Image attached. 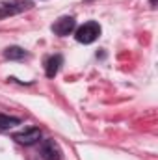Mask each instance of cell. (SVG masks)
<instances>
[{"mask_svg": "<svg viewBox=\"0 0 158 160\" xmlns=\"http://www.w3.org/2000/svg\"><path fill=\"white\" fill-rule=\"evenodd\" d=\"M99 36H101V24L95 22V21H89V22L82 24L80 28H77V34H75L77 41L84 43V45H89V43L97 41Z\"/></svg>", "mask_w": 158, "mask_h": 160, "instance_id": "cell-1", "label": "cell"}, {"mask_svg": "<svg viewBox=\"0 0 158 160\" xmlns=\"http://www.w3.org/2000/svg\"><path fill=\"white\" fill-rule=\"evenodd\" d=\"M13 140L22 143V145H34L36 142L41 140V130L36 127H30V128H24L21 132H15L13 134Z\"/></svg>", "mask_w": 158, "mask_h": 160, "instance_id": "cell-2", "label": "cell"}, {"mask_svg": "<svg viewBox=\"0 0 158 160\" xmlns=\"http://www.w3.org/2000/svg\"><path fill=\"white\" fill-rule=\"evenodd\" d=\"M75 26H77L75 17H60V19L52 24V32H54L56 36H60V38H65V36H69V34L75 30Z\"/></svg>", "mask_w": 158, "mask_h": 160, "instance_id": "cell-3", "label": "cell"}, {"mask_svg": "<svg viewBox=\"0 0 158 160\" xmlns=\"http://www.w3.org/2000/svg\"><path fill=\"white\" fill-rule=\"evenodd\" d=\"M41 158L43 160H60L62 158V149L54 140H45L41 143Z\"/></svg>", "mask_w": 158, "mask_h": 160, "instance_id": "cell-4", "label": "cell"}, {"mask_svg": "<svg viewBox=\"0 0 158 160\" xmlns=\"http://www.w3.org/2000/svg\"><path fill=\"white\" fill-rule=\"evenodd\" d=\"M62 63H63V58H62L60 54L50 56V58L47 60V63H45V73H47V77H48V78H54V77L58 75Z\"/></svg>", "mask_w": 158, "mask_h": 160, "instance_id": "cell-5", "label": "cell"}, {"mask_svg": "<svg viewBox=\"0 0 158 160\" xmlns=\"http://www.w3.org/2000/svg\"><path fill=\"white\" fill-rule=\"evenodd\" d=\"M4 56H6L7 60H24V58L28 56V52H26L24 48H21V47H9V48H6Z\"/></svg>", "mask_w": 158, "mask_h": 160, "instance_id": "cell-6", "label": "cell"}, {"mask_svg": "<svg viewBox=\"0 0 158 160\" xmlns=\"http://www.w3.org/2000/svg\"><path fill=\"white\" fill-rule=\"evenodd\" d=\"M21 125L19 118H13V116H6V114H0V130H9L13 127Z\"/></svg>", "mask_w": 158, "mask_h": 160, "instance_id": "cell-7", "label": "cell"}, {"mask_svg": "<svg viewBox=\"0 0 158 160\" xmlns=\"http://www.w3.org/2000/svg\"><path fill=\"white\" fill-rule=\"evenodd\" d=\"M15 11H19V8H9V6H0V19H2V17H6V15H11V13H15Z\"/></svg>", "mask_w": 158, "mask_h": 160, "instance_id": "cell-8", "label": "cell"}, {"mask_svg": "<svg viewBox=\"0 0 158 160\" xmlns=\"http://www.w3.org/2000/svg\"><path fill=\"white\" fill-rule=\"evenodd\" d=\"M151 4H153V6H155V4H156V0H151Z\"/></svg>", "mask_w": 158, "mask_h": 160, "instance_id": "cell-9", "label": "cell"}]
</instances>
